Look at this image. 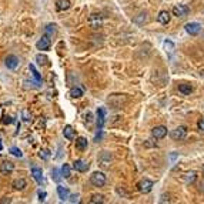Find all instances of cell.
<instances>
[{
	"label": "cell",
	"instance_id": "cell-1",
	"mask_svg": "<svg viewBox=\"0 0 204 204\" xmlns=\"http://www.w3.org/2000/svg\"><path fill=\"white\" fill-rule=\"evenodd\" d=\"M126 103H127V96L126 94H111L107 99V104L114 110L121 109Z\"/></svg>",
	"mask_w": 204,
	"mask_h": 204
},
{
	"label": "cell",
	"instance_id": "cell-2",
	"mask_svg": "<svg viewBox=\"0 0 204 204\" xmlns=\"http://www.w3.org/2000/svg\"><path fill=\"white\" fill-rule=\"evenodd\" d=\"M97 161H99V166L106 170V168H110L111 161H113V156L109 151H101L100 156L97 157Z\"/></svg>",
	"mask_w": 204,
	"mask_h": 204
},
{
	"label": "cell",
	"instance_id": "cell-3",
	"mask_svg": "<svg viewBox=\"0 0 204 204\" xmlns=\"http://www.w3.org/2000/svg\"><path fill=\"white\" fill-rule=\"evenodd\" d=\"M90 183L96 187H103L106 184V176H104L101 171H94L90 176Z\"/></svg>",
	"mask_w": 204,
	"mask_h": 204
},
{
	"label": "cell",
	"instance_id": "cell-4",
	"mask_svg": "<svg viewBox=\"0 0 204 204\" xmlns=\"http://www.w3.org/2000/svg\"><path fill=\"white\" fill-rule=\"evenodd\" d=\"M137 188H138V191H140V193H144V194L150 193L151 188H153V181L148 180V178H143V180L138 181Z\"/></svg>",
	"mask_w": 204,
	"mask_h": 204
},
{
	"label": "cell",
	"instance_id": "cell-5",
	"mask_svg": "<svg viewBox=\"0 0 204 204\" xmlns=\"http://www.w3.org/2000/svg\"><path fill=\"white\" fill-rule=\"evenodd\" d=\"M50 46H51V40H50V37L49 36H41L39 40H37V43H36V47L39 49V50H49L50 49Z\"/></svg>",
	"mask_w": 204,
	"mask_h": 204
},
{
	"label": "cell",
	"instance_id": "cell-6",
	"mask_svg": "<svg viewBox=\"0 0 204 204\" xmlns=\"http://www.w3.org/2000/svg\"><path fill=\"white\" fill-rule=\"evenodd\" d=\"M4 64H6L7 69H10V70H16L17 67H19V64H20V61H19V59H17L14 54H9V56L4 59Z\"/></svg>",
	"mask_w": 204,
	"mask_h": 204
},
{
	"label": "cell",
	"instance_id": "cell-7",
	"mask_svg": "<svg viewBox=\"0 0 204 204\" xmlns=\"http://www.w3.org/2000/svg\"><path fill=\"white\" fill-rule=\"evenodd\" d=\"M186 134H187V129L184 127V126H178L177 129H174L171 131V138L173 140H183L186 137Z\"/></svg>",
	"mask_w": 204,
	"mask_h": 204
},
{
	"label": "cell",
	"instance_id": "cell-8",
	"mask_svg": "<svg viewBox=\"0 0 204 204\" xmlns=\"http://www.w3.org/2000/svg\"><path fill=\"white\" fill-rule=\"evenodd\" d=\"M166 134H167V129L164 127V126H156V127L151 130V136H153L156 140L164 138L166 137Z\"/></svg>",
	"mask_w": 204,
	"mask_h": 204
},
{
	"label": "cell",
	"instance_id": "cell-9",
	"mask_svg": "<svg viewBox=\"0 0 204 204\" xmlns=\"http://www.w3.org/2000/svg\"><path fill=\"white\" fill-rule=\"evenodd\" d=\"M200 30H201V24L197 23V22H190V23L186 24V32H187L188 34H191V36L198 34Z\"/></svg>",
	"mask_w": 204,
	"mask_h": 204
},
{
	"label": "cell",
	"instance_id": "cell-10",
	"mask_svg": "<svg viewBox=\"0 0 204 204\" xmlns=\"http://www.w3.org/2000/svg\"><path fill=\"white\" fill-rule=\"evenodd\" d=\"M89 23H90V26L93 27V29H99V27L101 26V23H103V16H101V14H97V13L90 14Z\"/></svg>",
	"mask_w": 204,
	"mask_h": 204
},
{
	"label": "cell",
	"instance_id": "cell-11",
	"mask_svg": "<svg viewBox=\"0 0 204 204\" xmlns=\"http://www.w3.org/2000/svg\"><path fill=\"white\" fill-rule=\"evenodd\" d=\"M173 14L177 17H186L188 14V7L186 4H177L173 7Z\"/></svg>",
	"mask_w": 204,
	"mask_h": 204
},
{
	"label": "cell",
	"instance_id": "cell-12",
	"mask_svg": "<svg viewBox=\"0 0 204 204\" xmlns=\"http://www.w3.org/2000/svg\"><path fill=\"white\" fill-rule=\"evenodd\" d=\"M106 123V110L103 107H99L97 109V127L99 130H101Z\"/></svg>",
	"mask_w": 204,
	"mask_h": 204
},
{
	"label": "cell",
	"instance_id": "cell-13",
	"mask_svg": "<svg viewBox=\"0 0 204 204\" xmlns=\"http://www.w3.org/2000/svg\"><path fill=\"white\" fill-rule=\"evenodd\" d=\"M32 176H33V178L39 184H43L44 183V177H43V171H41V168L33 167V168H32Z\"/></svg>",
	"mask_w": 204,
	"mask_h": 204
},
{
	"label": "cell",
	"instance_id": "cell-14",
	"mask_svg": "<svg viewBox=\"0 0 204 204\" xmlns=\"http://www.w3.org/2000/svg\"><path fill=\"white\" fill-rule=\"evenodd\" d=\"M73 167L76 171H80V173H84V171L89 168V163H86L84 160H76L73 163Z\"/></svg>",
	"mask_w": 204,
	"mask_h": 204
},
{
	"label": "cell",
	"instance_id": "cell-15",
	"mask_svg": "<svg viewBox=\"0 0 204 204\" xmlns=\"http://www.w3.org/2000/svg\"><path fill=\"white\" fill-rule=\"evenodd\" d=\"M14 170V164L12 161H3L2 166H0V171L2 174H10Z\"/></svg>",
	"mask_w": 204,
	"mask_h": 204
},
{
	"label": "cell",
	"instance_id": "cell-16",
	"mask_svg": "<svg viewBox=\"0 0 204 204\" xmlns=\"http://www.w3.org/2000/svg\"><path fill=\"white\" fill-rule=\"evenodd\" d=\"M57 194H59V198H60L61 201L69 200V197H70L69 190H67L66 187H63V186H57Z\"/></svg>",
	"mask_w": 204,
	"mask_h": 204
},
{
	"label": "cell",
	"instance_id": "cell-17",
	"mask_svg": "<svg viewBox=\"0 0 204 204\" xmlns=\"http://www.w3.org/2000/svg\"><path fill=\"white\" fill-rule=\"evenodd\" d=\"M157 20H158V23H161V24H167L168 22H170V13H168L167 10H161L157 16Z\"/></svg>",
	"mask_w": 204,
	"mask_h": 204
},
{
	"label": "cell",
	"instance_id": "cell-18",
	"mask_svg": "<svg viewBox=\"0 0 204 204\" xmlns=\"http://www.w3.org/2000/svg\"><path fill=\"white\" fill-rule=\"evenodd\" d=\"M56 24L54 23H49L46 27H44V33H46V36H49L50 39H53V36H56Z\"/></svg>",
	"mask_w": 204,
	"mask_h": 204
},
{
	"label": "cell",
	"instance_id": "cell-19",
	"mask_svg": "<svg viewBox=\"0 0 204 204\" xmlns=\"http://www.w3.org/2000/svg\"><path fill=\"white\" fill-rule=\"evenodd\" d=\"M57 10H67L70 9V0H56Z\"/></svg>",
	"mask_w": 204,
	"mask_h": 204
},
{
	"label": "cell",
	"instance_id": "cell-20",
	"mask_svg": "<svg viewBox=\"0 0 204 204\" xmlns=\"http://www.w3.org/2000/svg\"><path fill=\"white\" fill-rule=\"evenodd\" d=\"M63 136L64 138H67V140H73L74 138V130L71 126H66V127L63 129Z\"/></svg>",
	"mask_w": 204,
	"mask_h": 204
},
{
	"label": "cell",
	"instance_id": "cell-21",
	"mask_svg": "<svg viewBox=\"0 0 204 204\" xmlns=\"http://www.w3.org/2000/svg\"><path fill=\"white\" fill-rule=\"evenodd\" d=\"M76 148L77 150H86L87 148V138L84 137H79L76 140Z\"/></svg>",
	"mask_w": 204,
	"mask_h": 204
},
{
	"label": "cell",
	"instance_id": "cell-22",
	"mask_svg": "<svg viewBox=\"0 0 204 204\" xmlns=\"http://www.w3.org/2000/svg\"><path fill=\"white\" fill-rule=\"evenodd\" d=\"M26 186H27V183L24 178H16V180L13 181V187L16 188V190H23Z\"/></svg>",
	"mask_w": 204,
	"mask_h": 204
},
{
	"label": "cell",
	"instance_id": "cell-23",
	"mask_svg": "<svg viewBox=\"0 0 204 204\" xmlns=\"http://www.w3.org/2000/svg\"><path fill=\"white\" fill-rule=\"evenodd\" d=\"M178 91L183 94H190L191 91H193V87H191L190 84H180V86H178Z\"/></svg>",
	"mask_w": 204,
	"mask_h": 204
},
{
	"label": "cell",
	"instance_id": "cell-24",
	"mask_svg": "<svg viewBox=\"0 0 204 204\" xmlns=\"http://www.w3.org/2000/svg\"><path fill=\"white\" fill-rule=\"evenodd\" d=\"M196 178H197V174H196V171H190V173L186 174V177H184V180H186V183L187 184H191L196 181Z\"/></svg>",
	"mask_w": 204,
	"mask_h": 204
},
{
	"label": "cell",
	"instance_id": "cell-25",
	"mask_svg": "<svg viewBox=\"0 0 204 204\" xmlns=\"http://www.w3.org/2000/svg\"><path fill=\"white\" fill-rule=\"evenodd\" d=\"M29 69H30V71H32V74H33V77L36 79V81L37 83H41V76H40V73L36 70V67H34V64H30L29 66Z\"/></svg>",
	"mask_w": 204,
	"mask_h": 204
},
{
	"label": "cell",
	"instance_id": "cell-26",
	"mask_svg": "<svg viewBox=\"0 0 204 204\" xmlns=\"http://www.w3.org/2000/svg\"><path fill=\"white\" fill-rule=\"evenodd\" d=\"M70 96L74 97V99H79V97L83 96V90H81L80 87H73L70 90Z\"/></svg>",
	"mask_w": 204,
	"mask_h": 204
},
{
	"label": "cell",
	"instance_id": "cell-27",
	"mask_svg": "<svg viewBox=\"0 0 204 204\" xmlns=\"http://www.w3.org/2000/svg\"><path fill=\"white\" fill-rule=\"evenodd\" d=\"M36 61H37V64L44 66V64H47L49 59H47V56H44V54H37V56H36Z\"/></svg>",
	"mask_w": 204,
	"mask_h": 204
},
{
	"label": "cell",
	"instance_id": "cell-28",
	"mask_svg": "<svg viewBox=\"0 0 204 204\" xmlns=\"http://www.w3.org/2000/svg\"><path fill=\"white\" fill-rule=\"evenodd\" d=\"M61 176H63L64 178L70 177V166H69V164H63V167H61Z\"/></svg>",
	"mask_w": 204,
	"mask_h": 204
},
{
	"label": "cell",
	"instance_id": "cell-29",
	"mask_svg": "<svg viewBox=\"0 0 204 204\" xmlns=\"http://www.w3.org/2000/svg\"><path fill=\"white\" fill-rule=\"evenodd\" d=\"M61 177H63V176H60V173H59V170H57V168H53V170H51V178H53L54 181L60 183Z\"/></svg>",
	"mask_w": 204,
	"mask_h": 204
},
{
	"label": "cell",
	"instance_id": "cell-30",
	"mask_svg": "<svg viewBox=\"0 0 204 204\" xmlns=\"http://www.w3.org/2000/svg\"><path fill=\"white\" fill-rule=\"evenodd\" d=\"M90 203H104V197L103 196H99V194H94L93 197H91V200H90Z\"/></svg>",
	"mask_w": 204,
	"mask_h": 204
},
{
	"label": "cell",
	"instance_id": "cell-31",
	"mask_svg": "<svg viewBox=\"0 0 204 204\" xmlns=\"http://www.w3.org/2000/svg\"><path fill=\"white\" fill-rule=\"evenodd\" d=\"M10 153L13 154V156H16V157H23V153H22L20 148H17V147H12L10 148Z\"/></svg>",
	"mask_w": 204,
	"mask_h": 204
},
{
	"label": "cell",
	"instance_id": "cell-32",
	"mask_svg": "<svg viewBox=\"0 0 204 204\" xmlns=\"http://www.w3.org/2000/svg\"><path fill=\"white\" fill-rule=\"evenodd\" d=\"M39 156H40V158H43V160H49V158H50V151L49 150H40Z\"/></svg>",
	"mask_w": 204,
	"mask_h": 204
},
{
	"label": "cell",
	"instance_id": "cell-33",
	"mask_svg": "<svg viewBox=\"0 0 204 204\" xmlns=\"http://www.w3.org/2000/svg\"><path fill=\"white\" fill-rule=\"evenodd\" d=\"M164 49H166V50H168L170 53H173V50H174V44L171 43L170 40H166V41H164Z\"/></svg>",
	"mask_w": 204,
	"mask_h": 204
},
{
	"label": "cell",
	"instance_id": "cell-34",
	"mask_svg": "<svg viewBox=\"0 0 204 204\" xmlns=\"http://www.w3.org/2000/svg\"><path fill=\"white\" fill-rule=\"evenodd\" d=\"M22 117H23L24 121H30L32 120V114L29 113L27 110H23V111H22Z\"/></svg>",
	"mask_w": 204,
	"mask_h": 204
},
{
	"label": "cell",
	"instance_id": "cell-35",
	"mask_svg": "<svg viewBox=\"0 0 204 204\" xmlns=\"http://www.w3.org/2000/svg\"><path fill=\"white\" fill-rule=\"evenodd\" d=\"M70 203H80L79 194H73V196H70Z\"/></svg>",
	"mask_w": 204,
	"mask_h": 204
},
{
	"label": "cell",
	"instance_id": "cell-36",
	"mask_svg": "<svg viewBox=\"0 0 204 204\" xmlns=\"http://www.w3.org/2000/svg\"><path fill=\"white\" fill-rule=\"evenodd\" d=\"M46 196H47V194H46V191H39V200H40V201H44V200H46Z\"/></svg>",
	"mask_w": 204,
	"mask_h": 204
},
{
	"label": "cell",
	"instance_id": "cell-37",
	"mask_svg": "<svg viewBox=\"0 0 204 204\" xmlns=\"http://www.w3.org/2000/svg\"><path fill=\"white\" fill-rule=\"evenodd\" d=\"M13 119H12V117H9V116H4V119H3V123H6V124H12V123H13Z\"/></svg>",
	"mask_w": 204,
	"mask_h": 204
},
{
	"label": "cell",
	"instance_id": "cell-38",
	"mask_svg": "<svg viewBox=\"0 0 204 204\" xmlns=\"http://www.w3.org/2000/svg\"><path fill=\"white\" fill-rule=\"evenodd\" d=\"M117 193L120 194V196H124V197H127V193H126V191H124L123 188H120V187L117 188Z\"/></svg>",
	"mask_w": 204,
	"mask_h": 204
},
{
	"label": "cell",
	"instance_id": "cell-39",
	"mask_svg": "<svg viewBox=\"0 0 204 204\" xmlns=\"http://www.w3.org/2000/svg\"><path fill=\"white\" fill-rule=\"evenodd\" d=\"M198 129H200L201 131H204V120H200V121H198Z\"/></svg>",
	"mask_w": 204,
	"mask_h": 204
},
{
	"label": "cell",
	"instance_id": "cell-40",
	"mask_svg": "<svg viewBox=\"0 0 204 204\" xmlns=\"http://www.w3.org/2000/svg\"><path fill=\"white\" fill-rule=\"evenodd\" d=\"M10 201H12L10 198H6V197H4L3 200H0V203H10Z\"/></svg>",
	"mask_w": 204,
	"mask_h": 204
},
{
	"label": "cell",
	"instance_id": "cell-41",
	"mask_svg": "<svg viewBox=\"0 0 204 204\" xmlns=\"http://www.w3.org/2000/svg\"><path fill=\"white\" fill-rule=\"evenodd\" d=\"M0 150H3V144H2V141H0Z\"/></svg>",
	"mask_w": 204,
	"mask_h": 204
},
{
	"label": "cell",
	"instance_id": "cell-42",
	"mask_svg": "<svg viewBox=\"0 0 204 204\" xmlns=\"http://www.w3.org/2000/svg\"><path fill=\"white\" fill-rule=\"evenodd\" d=\"M203 168H204V167H203Z\"/></svg>",
	"mask_w": 204,
	"mask_h": 204
}]
</instances>
